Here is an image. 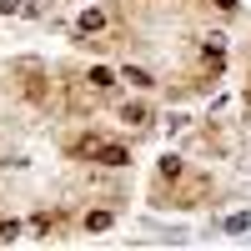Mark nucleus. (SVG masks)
<instances>
[{"instance_id":"nucleus-1","label":"nucleus","mask_w":251,"mask_h":251,"mask_svg":"<svg viewBox=\"0 0 251 251\" xmlns=\"http://www.w3.org/2000/svg\"><path fill=\"white\" fill-rule=\"evenodd\" d=\"M106 30H111V10L106 5L75 15V40H106Z\"/></svg>"},{"instance_id":"nucleus-2","label":"nucleus","mask_w":251,"mask_h":251,"mask_svg":"<svg viewBox=\"0 0 251 251\" xmlns=\"http://www.w3.org/2000/svg\"><path fill=\"white\" fill-rule=\"evenodd\" d=\"M116 121L126 126V131H136V136L151 131V121H156V116H151V100H121V106H116Z\"/></svg>"},{"instance_id":"nucleus-3","label":"nucleus","mask_w":251,"mask_h":251,"mask_svg":"<svg viewBox=\"0 0 251 251\" xmlns=\"http://www.w3.org/2000/svg\"><path fill=\"white\" fill-rule=\"evenodd\" d=\"M131 161H136V151H131L126 141H106V146H100V156H96V166H131Z\"/></svg>"},{"instance_id":"nucleus-4","label":"nucleus","mask_w":251,"mask_h":251,"mask_svg":"<svg viewBox=\"0 0 251 251\" xmlns=\"http://www.w3.org/2000/svg\"><path fill=\"white\" fill-rule=\"evenodd\" d=\"M111 226H116V211H111V206H96V211H86V216H80V231H91V236L111 231Z\"/></svg>"},{"instance_id":"nucleus-5","label":"nucleus","mask_w":251,"mask_h":251,"mask_svg":"<svg viewBox=\"0 0 251 251\" xmlns=\"http://www.w3.org/2000/svg\"><path fill=\"white\" fill-rule=\"evenodd\" d=\"M80 86H86V91H111L116 86V71L111 66H86V71H80Z\"/></svg>"},{"instance_id":"nucleus-6","label":"nucleus","mask_w":251,"mask_h":251,"mask_svg":"<svg viewBox=\"0 0 251 251\" xmlns=\"http://www.w3.org/2000/svg\"><path fill=\"white\" fill-rule=\"evenodd\" d=\"M121 75L131 80V86H141V91H156V86H161V80H156L151 71H146V66H121Z\"/></svg>"},{"instance_id":"nucleus-7","label":"nucleus","mask_w":251,"mask_h":251,"mask_svg":"<svg viewBox=\"0 0 251 251\" xmlns=\"http://www.w3.org/2000/svg\"><path fill=\"white\" fill-rule=\"evenodd\" d=\"M30 226H35L40 236H50L55 226H60V216H50V211H35V216H30Z\"/></svg>"},{"instance_id":"nucleus-8","label":"nucleus","mask_w":251,"mask_h":251,"mask_svg":"<svg viewBox=\"0 0 251 251\" xmlns=\"http://www.w3.org/2000/svg\"><path fill=\"white\" fill-rule=\"evenodd\" d=\"M15 236H20V221H15V216H0V246L15 241Z\"/></svg>"},{"instance_id":"nucleus-9","label":"nucleus","mask_w":251,"mask_h":251,"mask_svg":"<svg viewBox=\"0 0 251 251\" xmlns=\"http://www.w3.org/2000/svg\"><path fill=\"white\" fill-rule=\"evenodd\" d=\"M246 226H251V216H231V221H226V231H231V236H241Z\"/></svg>"},{"instance_id":"nucleus-10","label":"nucleus","mask_w":251,"mask_h":251,"mask_svg":"<svg viewBox=\"0 0 251 251\" xmlns=\"http://www.w3.org/2000/svg\"><path fill=\"white\" fill-rule=\"evenodd\" d=\"M216 5H221V10H226V15H236V0H216Z\"/></svg>"},{"instance_id":"nucleus-11","label":"nucleus","mask_w":251,"mask_h":251,"mask_svg":"<svg viewBox=\"0 0 251 251\" xmlns=\"http://www.w3.org/2000/svg\"><path fill=\"white\" fill-rule=\"evenodd\" d=\"M246 106H251V80H246Z\"/></svg>"}]
</instances>
